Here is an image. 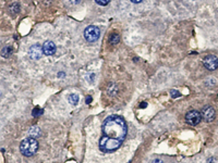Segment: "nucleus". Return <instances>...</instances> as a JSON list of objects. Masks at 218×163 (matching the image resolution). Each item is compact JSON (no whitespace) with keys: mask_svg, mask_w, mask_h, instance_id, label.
Listing matches in <instances>:
<instances>
[{"mask_svg":"<svg viewBox=\"0 0 218 163\" xmlns=\"http://www.w3.org/2000/svg\"><path fill=\"white\" fill-rule=\"evenodd\" d=\"M128 134V126L123 117L111 115L107 117L101 126L99 150L104 153L115 152L121 147Z\"/></svg>","mask_w":218,"mask_h":163,"instance_id":"obj_1","label":"nucleus"},{"mask_svg":"<svg viewBox=\"0 0 218 163\" xmlns=\"http://www.w3.org/2000/svg\"><path fill=\"white\" fill-rule=\"evenodd\" d=\"M38 150V141L33 137H27L22 140L20 145V151L23 156H32Z\"/></svg>","mask_w":218,"mask_h":163,"instance_id":"obj_2","label":"nucleus"},{"mask_svg":"<svg viewBox=\"0 0 218 163\" xmlns=\"http://www.w3.org/2000/svg\"><path fill=\"white\" fill-rule=\"evenodd\" d=\"M99 36H100V29L95 25L88 26L84 31V37H85L86 41H88V43L96 41L99 38Z\"/></svg>","mask_w":218,"mask_h":163,"instance_id":"obj_3","label":"nucleus"},{"mask_svg":"<svg viewBox=\"0 0 218 163\" xmlns=\"http://www.w3.org/2000/svg\"><path fill=\"white\" fill-rule=\"evenodd\" d=\"M185 121L188 122V124H190L192 126H195V125L200 124L201 121H202L201 112H198V111L196 110L189 111V112L185 114Z\"/></svg>","mask_w":218,"mask_h":163,"instance_id":"obj_4","label":"nucleus"},{"mask_svg":"<svg viewBox=\"0 0 218 163\" xmlns=\"http://www.w3.org/2000/svg\"><path fill=\"white\" fill-rule=\"evenodd\" d=\"M203 64L207 70L214 71L218 67V58L214 54H207L203 60Z\"/></svg>","mask_w":218,"mask_h":163,"instance_id":"obj_5","label":"nucleus"},{"mask_svg":"<svg viewBox=\"0 0 218 163\" xmlns=\"http://www.w3.org/2000/svg\"><path fill=\"white\" fill-rule=\"evenodd\" d=\"M201 117L206 122H211L215 118V110L211 105H205L201 111Z\"/></svg>","mask_w":218,"mask_h":163,"instance_id":"obj_6","label":"nucleus"},{"mask_svg":"<svg viewBox=\"0 0 218 163\" xmlns=\"http://www.w3.org/2000/svg\"><path fill=\"white\" fill-rule=\"evenodd\" d=\"M28 54H30V58L33 59V60H40L41 58V56L44 54L43 52V47L40 45H34L30 48L28 50Z\"/></svg>","mask_w":218,"mask_h":163,"instance_id":"obj_7","label":"nucleus"},{"mask_svg":"<svg viewBox=\"0 0 218 163\" xmlns=\"http://www.w3.org/2000/svg\"><path fill=\"white\" fill-rule=\"evenodd\" d=\"M41 47H43L44 54H46V56H53V54H55V52H56V45H55L53 41H50V40L45 41V44L41 46Z\"/></svg>","mask_w":218,"mask_h":163,"instance_id":"obj_8","label":"nucleus"},{"mask_svg":"<svg viewBox=\"0 0 218 163\" xmlns=\"http://www.w3.org/2000/svg\"><path fill=\"white\" fill-rule=\"evenodd\" d=\"M20 10H21L20 3H18V2H14V3H12L11 6L9 7V12H10V14L12 16H15L18 13L20 12Z\"/></svg>","mask_w":218,"mask_h":163,"instance_id":"obj_9","label":"nucleus"},{"mask_svg":"<svg viewBox=\"0 0 218 163\" xmlns=\"http://www.w3.org/2000/svg\"><path fill=\"white\" fill-rule=\"evenodd\" d=\"M40 133H41V130H40V127L36 126V125L32 126V127L30 128V130H28V135H30V137H33V138L40 136Z\"/></svg>","mask_w":218,"mask_h":163,"instance_id":"obj_10","label":"nucleus"},{"mask_svg":"<svg viewBox=\"0 0 218 163\" xmlns=\"http://www.w3.org/2000/svg\"><path fill=\"white\" fill-rule=\"evenodd\" d=\"M12 52H13V48H12L11 46H6V47H3L2 50H1V56H2L3 58H9V57L12 54Z\"/></svg>","mask_w":218,"mask_h":163,"instance_id":"obj_11","label":"nucleus"},{"mask_svg":"<svg viewBox=\"0 0 218 163\" xmlns=\"http://www.w3.org/2000/svg\"><path fill=\"white\" fill-rule=\"evenodd\" d=\"M120 43V36L118 34H116V33H113L110 35V37H109V44L113 46H116L118 45Z\"/></svg>","mask_w":218,"mask_h":163,"instance_id":"obj_12","label":"nucleus"},{"mask_svg":"<svg viewBox=\"0 0 218 163\" xmlns=\"http://www.w3.org/2000/svg\"><path fill=\"white\" fill-rule=\"evenodd\" d=\"M68 100H69L70 104H72V105H76V104L79 103V100H80L79 95H76V94H71V95H69Z\"/></svg>","mask_w":218,"mask_h":163,"instance_id":"obj_13","label":"nucleus"},{"mask_svg":"<svg viewBox=\"0 0 218 163\" xmlns=\"http://www.w3.org/2000/svg\"><path fill=\"white\" fill-rule=\"evenodd\" d=\"M41 113H43V110H41V109H40V108H35V109L33 110V112H32V115L36 117H40Z\"/></svg>","mask_w":218,"mask_h":163,"instance_id":"obj_14","label":"nucleus"},{"mask_svg":"<svg viewBox=\"0 0 218 163\" xmlns=\"http://www.w3.org/2000/svg\"><path fill=\"white\" fill-rule=\"evenodd\" d=\"M95 1H96V3H97V5H99V6H103V7L107 6V5L110 2V0H95Z\"/></svg>","mask_w":218,"mask_h":163,"instance_id":"obj_15","label":"nucleus"},{"mask_svg":"<svg viewBox=\"0 0 218 163\" xmlns=\"http://www.w3.org/2000/svg\"><path fill=\"white\" fill-rule=\"evenodd\" d=\"M170 95H171L172 98H177V97H180V96H181V94H180L178 90H176V89L170 90Z\"/></svg>","mask_w":218,"mask_h":163,"instance_id":"obj_16","label":"nucleus"},{"mask_svg":"<svg viewBox=\"0 0 218 163\" xmlns=\"http://www.w3.org/2000/svg\"><path fill=\"white\" fill-rule=\"evenodd\" d=\"M146 107H147V103H146V102H142V103L140 104V108H141V109H144Z\"/></svg>","mask_w":218,"mask_h":163,"instance_id":"obj_17","label":"nucleus"},{"mask_svg":"<svg viewBox=\"0 0 218 163\" xmlns=\"http://www.w3.org/2000/svg\"><path fill=\"white\" fill-rule=\"evenodd\" d=\"M91 100H92V97H91V96H87V97H86V103L87 104L91 103Z\"/></svg>","mask_w":218,"mask_h":163,"instance_id":"obj_18","label":"nucleus"},{"mask_svg":"<svg viewBox=\"0 0 218 163\" xmlns=\"http://www.w3.org/2000/svg\"><path fill=\"white\" fill-rule=\"evenodd\" d=\"M80 1L81 0H70V2L73 3V5H78V3H80Z\"/></svg>","mask_w":218,"mask_h":163,"instance_id":"obj_19","label":"nucleus"},{"mask_svg":"<svg viewBox=\"0 0 218 163\" xmlns=\"http://www.w3.org/2000/svg\"><path fill=\"white\" fill-rule=\"evenodd\" d=\"M152 163H164V162H163L161 160H159V159H155V160H154Z\"/></svg>","mask_w":218,"mask_h":163,"instance_id":"obj_20","label":"nucleus"},{"mask_svg":"<svg viewBox=\"0 0 218 163\" xmlns=\"http://www.w3.org/2000/svg\"><path fill=\"white\" fill-rule=\"evenodd\" d=\"M133 3H140V2H142V0H131Z\"/></svg>","mask_w":218,"mask_h":163,"instance_id":"obj_21","label":"nucleus"}]
</instances>
